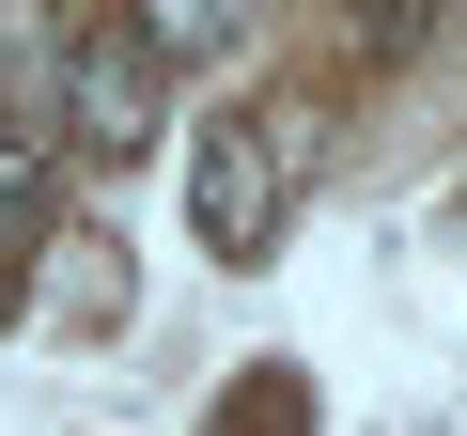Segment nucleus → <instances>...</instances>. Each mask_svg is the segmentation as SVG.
I'll list each match as a JSON object with an SVG mask.
<instances>
[{
  "instance_id": "obj_3",
  "label": "nucleus",
  "mask_w": 467,
  "mask_h": 436,
  "mask_svg": "<svg viewBox=\"0 0 467 436\" xmlns=\"http://www.w3.org/2000/svg\"><path fill=\"white\" fill-rule=\"evenodd\" d=\"M125 47H140V63H218L234 16H218V0H156V16H125Z\"/></svg>"
},
{
  "instance_id": "obj_4",
  "label": "nucleus",
  "mask_w": 467,
  "mask_h": 436,
  "mask_svg": "<svg viewBox=\"0 0 467 436\" xmlns=\"http://www.w3.org/2000/svg\"><path fill=\"white\" fill-rule=\"evenodd\" d=\"M32 218H47V156H32V140H0V265L32 250Z\"/></svg>"
},
{
  "instance_id": "obj_2",
  "label": "nucleus",
  "mask_w": 467,
  "mask_h": 436,
  "mask_svg": "<svg viewBox=\"0 0 467 436\" xmlns=\"http://www.w3.org/2000/svg\"><path fill=\"white\" fill-rule=\"evenodd\" d=\"M63 94H78V140H94V156L156 140V63H140L125 32H109V47H78V78H63Z\"/></svg>"
},
{
  "instance_id": "obj_1",
  "label": "nucleus",
  "mask_w": 467,
  "mask_h": 436,
  "mask_svg": "<svg viewBox=\"0 0 467 436\" xmlns=\"http://www.w3.org/2000/svg\"><path fill=\"white\" fill-rule=\"evenodd\" d=\"M296 156H312V125H202V140H187V218H202L218 265H250V250L281 234Z\"/></svg>"
}]
</instances>
